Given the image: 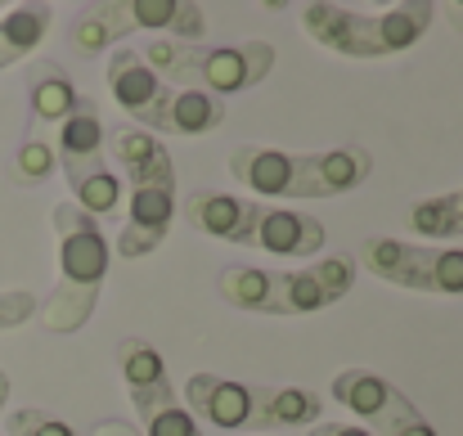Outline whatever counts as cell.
<instances>
[{
  "mask_svg": "<svg viewBox=\"0 0 463 436\" xmlns=\"http://www.w3.org/2000/svg\"><path fill=\"white\" fill-rule=\"evenodd\" d=\"M54 234H59V284L41 301L36 319L50 333H81L99 306L104 275H109V239L104 230L72 203L54 207Z\"/></svg>",
  "mask_w": 463,
  "mask_h": 436,
  "instance_id": "6da1fadb",
  "label": "cell"
},
{
  "mask_svg": "<svg viewBox=\"0 0 463 436\" xmlns=\"http://www.w3.org/2000/svg\"><path fill=\"white\" fill-rule=\"evenodd\" d=\"M145 63L162 81H175L180 90H207V95H239L270 77L275 45L243 41V45H184V41H149Z\"/></svg>",
  "mask_w": 463,
  "mask_h": 436,
  "instance_id": "7a4b0ae2",
  "label": "cell"
},
{
  "mask_svg": "<svg viewBox=\"0 0 463 436\" xmlns=\"http://www.w3.org/2000/svg\"><path fill=\"white\" fill-rule=\"evenodd\" d=\"M230 171L243 189L261 194V198H293L310 203L324 198L319 175H315V153H284V148L266 145H239L230 153Z\"/></svg>",
  "mask_w": 463,
  "mask_h": 436,
  "instance_id": "3957f363",
  "label": "cell"
},
{
  "mask_svg": "<svg viewBox=\"0 0 463 436\" xmlns=\"http://www.w3.org/2000/svg\"><path fill=\"white\" fill-rule=\"evenodd\" d=\"M432 18H437V5H428V0H401L387 14H378V18H364V14L351 9V23L342 32L337 54L342 59H387V54H401L414 41L428 36Z\"/></svg>",
  "mask_w": 463,
  "mask_h": 436,
  "instance_id": "277c9868",
  "label": "cell"
},
{
  "mask_svg": "<svg viewBox=\"0 0 463 436\" xmlns=\"http://www.w3.org/2000/svg\"><path fill=\"white\" fill-rule=\"evenodd\" d=\"M171 216H175V175L154 180V185H136L131 189V216L118 234V257L140 261V257L157 252L166 230H171Z\"/></svg>",
  "mask_w": 463,
  "mask_h": 436,
  "instance_id": "5b68a950",
  "label": "cell"
},
{
  "mask_svg": "<svg viewBox=\"0 0 463 436\" xmlns=\"http://www.w3.org/2000/svg\"><path fill=\"white\" fill-rule=\"evenodd\" d=\"M109 90H113L118 109L131 113L145 131L157 127V113H162V104H166V95H171L166 81L145 63L140 50H118V54L109 59Z\"/></svg>",
  "mask_w": 463,
  "mask_h": 436,
  "instance_id": "8992f818",
  "label": "cell"
},
{
  "mask_svg": "<svg viewBox=\"0 0 463 436\" xmlns=\"http://www.w3.org/2000/svg\"><path fill=\"white\" fill-rule=\"evenodd\" d=\"M184 221L221 243H252L257 221H261V203L239 198V194H221V189H198L184 198Z\"/></svg>",
  "mask_w": 463,
  "mask_h": 436,
  "instance_id": "52a82bcc",
  "label": "cell"
},
{
  "mask_svg": "<svg viewBox=\"0 0 463 436\" xmlns=\"http://www.w3.org/2000/svg\"><path fill=\"white\" fill-rule=\"evenodd\" d=\"M118 369H122V383L131 392V405L136 414L149 423L157 410L175 405V392H171V378H166V365L157 355V346H149L145 337H122L118 342Z\"/></svg>",
  "mask_w": 463,
  "mask_h": 436,
  "instance_id": "ba28073f",
  "label": "cell"
},
{
  "mask_svg": "<svg viewBox=\"0 0 463 436\" xmlns=\"http://www.w3.org/2000/svg\"><path fill=\"white\" fill-rule=\"evenodd\" d=\"M360 266L378 275L383 284L410 292H428V270H432V248L428 243H401V239H360Z\"/></svg>",
  "mask_w": 463,
  "mask_h": 436,
  "instance_id": "9c48e42d",
  "label": "cell"
},
{
  "mask_svg": "<svg viewBox=\"0 0 463 436\" xmlns=\"http://www.w3.org/2000/svg\"><path fill=\"white\" fill-rule=\"evenodd\" d=\"M184 401H189L194 419H207L221 432L248 428V419H252V383H230V378H216V374H194L184 383Z\"/></svg>",
  "mask_w": 463,
  "mask_h": 436,
  "instance_id": "30bf717a",
  "label": "cell"
},
{
  "mask_svg": "<svg viewBox=\"0 0 463 436\" xmlns=\"http://www.w3.org/2000/svg\"><path fill=\"white\" fill-rule=\"evenodd\" d=\"M257 248L275 252V257H315L328 239H324V221L298 212V207H261L257 221Z\"/></svg>",
  "mask_w": 463,
  "mask_h": 436,
  "instance_id": "8fae6325",
  "label": "cell"
},
{
  "mask_svg": "<svg viewBox=\"0 0 463 436\" xmlns=\"http://www.w3.org/2000/svg\"><path fill=\"white\" fill-rule=\"evenodd\" d=\"M68 185L90 175V171H104V122H99V109L90 100L77 104V113L59 127V148H54Z\"/></svg>",
  "mask_w": 463,
  "mask_h": 436,
  "instance_id": "7c38bea8",
  "label": "cell"
},
{
  "mask_svg": "<svg viewBox=\"0 0 463 436\" xmlns=\"http://www.w3.org/2000/svg\"><path fill=\"white\" fill-rule=\"evenodd\" d=\"M86 95H77L72 77L54 63V59H32L27 63V104H32V127H63L77 104Z\"/></svg>",
  "mask_w": 463,
  "mask_h": 436,
  "instance_id": "4fadbf2b",
  "label": "cell"
},
{
  "mask_svg": "<svg viewBox=\"0 0 463 436\" xmlns=\"http://www.w3.org/2000/svg\"><path fill=\"white\" fill-rule=\"evenodd\" d=\"M333 396H337L355 419H369V423H378V428L410 401L396 383H387V378L373 374V369H342V374L333 378Z\"/></svg>",
  "mask_w": 463,
  "mask_h": 436,
  "instance_id": "5bb4252c",
  "label": "cell"
},
{
  "mask_svg": "<svg viewBox=\"0 0 463 436\" xmlns=\"http://www.w3.org/2000/svg\"><path fill=\"white\" fill-rule=\"evenodd\" d=\"M319 396L307 387H293V383H275V387H252V419L248 428L257 432H270V428H302L319 419Z\"/></svg>",
  "mask_w": 463,
  "mask_h": 436,
  "instance_id": "9a60e30c",
  "label": "cell"
},
{
  "mask_svg": "<svg viewBox=\"0 0 463 436\" xmlns=\"http://www.w3.org/2000/svg\"><path fill=\"white\" fill-rule=\"evenodd\" d=\"M122 9H127L131 27H154V32H166L171 41H184V45L207 36V14L194 0H122Z\"/></svg>",
  "mask_w": 463,
  "mask_h": 436,
  "instance_id": "2e32d148",
  "label": "cell"
},
{
  "mask_svg": "<svg viewBox=\"0 0 463 436\" xmlns=\"http://www.w3.org/2000/svg\"><path fill=\"white\" fill-rule=\"evenodd\" d=\"M225 122V100L207 95V90H171L162 113H157L154 131L166 136H212Z\"/></svg>",
  "mask_w": 463,
  "mask_h": 436,
  "instance_id": "e0dca14e",
  "label": "cell"
},
{
  "mask_svg": "<svg viewBox=\"0 0 463 436\" xmlns=\"http://www.w3.org/2000/svg\"><path fill=\"white\" fill-rule=\"evenodd\" d=\"M113 153H118V162L127 166V175H131V189L136 185H154V180H166V175H175V162H171V153L162 148L154 131H118V140H113Z\"/></svg>",
  "mask_w": 463,
  "mask_h": 436,
  "instance_id": "ac0fdd59",
  "label": "cell"
},
{
  "mask_svg": "<svg viewBox=\"0 0 463 436\" xmlns=\"http://www.w3.org/2000/svg\"><path fill=\"white\" fill-rule=\"evenodd\" d=\"M50 18H54L50 5H18V9L5 14V23H0V72H5L9 63L27 59V54L45 41Z\"/></svg>",
  "mask_w": 463,
  "mask_h": 436,
  "instance_id": "d6986e66",
  "label": "cell"
},
{
  "mask_svg": "<svg viewBox=\"0 0 463 436\" xmlns=\"http://www.w3.org/2000/svg\"><path fill=\"white\" fill-rule=\"evenodd\" d=\"M275 280L270 270H257V266H225L216 275V292L239 306V310H252V315H275Z\"/></svg>",
  "mask_w": 463,
  "mask_h": 436,
  "instance_id": "ffe728a7",
  "label": "cell"
},
{
  "mask_svg": "<svg viewBox=\"0 0 463 436\" xmlns=\"http://www.w3.org/2000/svg\"><path fill=\"white\" fill-rule=\"evenodd\" d=\"M369 171H373V157H369V148H360V145H342V148L315 153V175H319L324 198L351 194L355 185L369 180Z\"/></svg>",
  "mask_w": 463,
  "mask_h": 436,
  "instance_id": "44dd1931",
  "label": "cell"
},
{
  "mask_svg": "<svg viewBox=\"0 0 463 436\" xmlns=\"http://www.w3.org/2000/svg\"><path fill=\"white\" fill-rule=\"evenodd\" d=\"M127 32H131V23H127V9H122V0H109V5H95V9H86V14L72 23V32H68V45H72L77 54H95V50H104V45L122 41Z\"/></svg>",
  "mask_w": 463,
  "mask_h": 436,
  "instance_id": "7402d4cb",
  "label": "cell"
},
{
  "mask_svg": "<svg viewBox=\"0 0 463 436\" xmlns=\"http://www.w3.org/2000/svg\"><path fill=\"white\" fill-rule=\"evenodd\" d=\"M410 230H414L419 239H455V234H463L459 189L414 203V207H410Z\"/></svg>",
  "mask_w": 463,
  "mask_h": 436,
  "instance_id": "603a6c76",
  "label": "cell"
},
{
  "mask_svg": "<svg viewBox=\"0 0 463 436\" xmlns=\"http://www.w3.org/2000/svg\"><path fill=\"white\" fill-rule=\"evenodd\" d=\"M68 189H72V198H77L72 207H81L90 221H95V216H113L118 203H122V180H118L109 166H104V171H90V175H81V180H72Z\"/></svg>",
  "mask_w": 463,
  "mask_h": 436,
  "instance_id": "cb8c5ba5",
  "label": "cell"
},
{
  "mask_svg": "<svg viewBox=\"0 0 463 436\" xmlns=\"http://www.w3.org/2000/svg\"><path fill=\"white\" fill-rule=\"evenodd\" d=\"M324 306H328V297L310 280V270H293V275L275 280V315H315Z\"/></svg>",
  "mask_w": 463,
  "mask_h": 436,
  "instance_id": "d4e9b609",
  "label": "cell"
},
{
  "mask_svg": "<svg viewBox=\"0 0 463 436\" xmlns=\"http://www.w3.org/2000/svg\"><path fill=\"white\" fill-rule=\"evenodd\" d=\"M346 23H351V9H346V5H328V0H319V5H307V9H302V27H307V36L310 41H319L324 50H333V54H337V45H342Z\"/></svg>",
  "mask_w": 463,
  "mask_h": 436,
  "instance_id": "484cf974",
  "label": "cell"
},
{
  "mask_svg": "<svg viewBox=\"0 0 463 436\" xmlns=\"http://www.w3.org/2000/svg\"><path fill=\"white\" fill-rule=\"evenodd\" d=\"M54 166H59V157H54V145L45 140V136H27L18 153H14V180L18 185H41V180H50L54 175Z\"/></svg>",
  "mask_w": 463,
  "mask_h": 436,
  "instance_id": "4316f807",
  "label": "cell"
},
{
  "mask_svg": "<svg viewBox=\"0 0 463 436\" xmlns=\"http://www.w3.org/2000/svg\"><path fill=\"white\" fill-rule=\"evenodd\" d=\"M310 280L319 284V292L328 297V306L333 301H342L351 284H355V261L351 257H324V261H315L310 266Z\"/></svg>",
  "mask_w": 463,
  "mask_h": 436,
  "instance_id": "83f0119b",
  "label": "cell"
},
{
  "mask_svg": "<svg viewBox=\"0 0 463 436\" xmlns=\"http://www.w3.org/2000/svg\"><path fill=\"white\" fill-rule=\"evenodd\" d=\"M428 292L463 297V248H432V270H428Z\"/></svg>",
  "mask_w": 463,
  "mask_h": 436,
  "instance_id": "f1b7e54d",
  "label": "cell"
},
{
  "mask_svg": "<svg viewBox=\"0 0 463 436\" xmlns=\"http://www.w3.org/2000/svg\"><path fill=\"white\" fill-rule=\"evenodd\" d=\"M5 428H9V436H81L77 428H68L63 419H54L45 410H14L5 419Z\"/></svg>",
  "mask_w": 463,
  "mask_h": 436,
  "instance_id": "f546056e",
  "label": "cell"
},
{
  "mask_svg": "<svg viewBox=\"0 0 463 436\" xmlns=\"http://www.w3.org/2000/svg\"><path fill=\"white\" fill-rule=\"evenodd\" d=\"M145 436H203V428H198V419L189 410L166 405V410H157L154 419L145 423Z\"/></svg>",
  "mask_w": 463,
  "mask_h": 436,
  "instance_id": "4dcf8cb0",
  "label": "cell"
},
{
  "mask_svg": "<svg viewBox=\"0 0 463 436\" xmlns=\"http://www.w3.org/2000/svg\"><path fill=\"white\" fill-rule=\"evenodd\" d=\"M36 310H41V301H36L32 292H23V289L0 292V333H5V328H18V324H27V319H36Z\"/></svg>",
  "mask_w": 463,
  "mask_h": 436,
  "instance_id": "1f68e13d",
  "label": "cell"
},
{
  "mask_svg": "<svg viewBox=\"0 0 463 436\" xmlns=\"http://www.w3.org/2000/svg\"><path fill=\"white\" fill-rule=\"evenodd\" d=\"M383 436H437V428L419 414V405H414V401H405V405L383 423Z\"/></svg>",
  "mask_w": 463,
  "mask_h": 436,
  "instance_id": "d6a6232c",
  "label": "cell"
},
{
  "mask_svg": "<svg viewBox=\"0 0 463 436\" xmlns=\"http://www.w3.org/2000/svg\"><path fill=\"white\" fill-rule=\"evenodd\" d=\"M307 436H373V432L360 428V423H315Z\"/></svg>",
  "mask_w": 463,
  "mask_h": 436,
  "instance_id": "836d02e7",
  "label": "cell"
},
{
  "mask_svg": "<svg viewBox=\"0 0 463 436\" xmlns=\"http://www.w3.org/2000/svg\"><path fill=\"white\" fill-rule=\"evenodd\" d=\"M95 436H145V432H136V428L122 423V419H104V423H95Z\"/></svg>",
  "mask_w": 463,
  "mask_h": 436,
  "instance_id": "e575fe53",
  "label": "cell"
},
{
  "mask_svg": "<svg viewBox=\"0 0 463 436\" xmlns=\"http://www.w3.org/2000/svg\"><path fill=\"white\" fill-rule=\"evenodd\" d=\"M446 18H450L455 32H463V5H446Z\"/></svg>",
  "mask_w": 463,
  "mask_h": 436,
  "instance_id": "d590c367",
  "label": "cell"
},
{
  "mask_svg": "<svg viewBox=\"0 0 463 436\" xmlns=\"http://www.w3.org/2000/svg\"><path fill=\"white\" fill-rule=\"evenodd\" d=\"M5 401H9V374L0 369V410H5Z\"/></svg>",
  "mask_w": 463,
  "mask_h": 436,
  "instance_id": "8d00e7d4",
  "label": "cell"
},
{
  "mask_svg": "<svg viewBox=\"0 0 463 436\" xmlns=\"http://www.w3.org/2000/svg\"><path fill=\"white\" fill-rule=\"evenodd\" d=\"M459 212H463V189H459Z\"/></svg>",
  "mask_w": 463,
  "mask_h": 436,
  "instance_id": "74e56055",
  "label": "cell"
}]
</instances>
